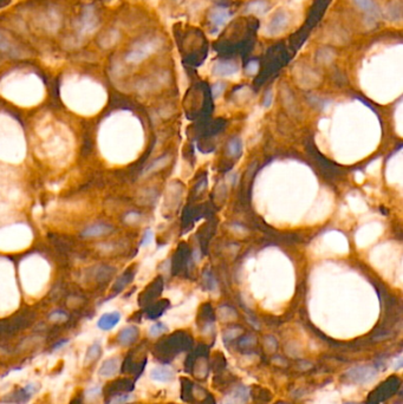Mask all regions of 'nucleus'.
Here are the masks:
<instances>
[{
	"label": "nucleus",
	"mask_w": 403,
	"mask_h": 404,
	"mask_svg": "<svg viewBox=\"0 0 403 404\" xmlns=\"http://www.w3.org/2000/svg\"><path fill=\"white\" fill-rule=\"evenodd\" d=\"M376 373H377V370L372 366H357V368L350 369L347 373V376L349 379H351L355 383L363 384L371 381L376 376Z\"/></svg>",
	"instance_id": "1"
},
{
	"label": "nucleus",
	"mask_w": 403,
	"mask_h": 404,
	"mask_svg": "<svg viewBox=\"0 0 403 404\" xmlns=\"http://www.w3.org/2000/svg\"><path fill=\"white\" fill-rule=\"evenodd\" d=\"M155 47L156 44L154 42L141 43L137 47H132V50L127 55V62H129V63H140L143 59L147 58L155 50Z\"/></svg>",
	"instance_id": "2"
},
{
	"label": "nucleus",
	"mask_w": 403,
	"mask_h": 404,
	"mask_svg": "<svg viewBox=\"0 0 403 404\" xmlns=\"http://www.w3.org/2000/svg\"><path fill=\"white\" fill-rule=\"evenodd\" d=\"M288 24H289L288 13L284 12V11H278V12L271 18V20L269 21V25H267L269 33L279 34L280 32H283L284 30L286 29Z\"/></svg>",
	"instance_id": "3"
},
{
	"label": "nucleus",
	"mask_w": 403,
	"mask_h": 404,
	"mask_svg": "<svg viewBox=\"0 0 403 404\" xmlns=\"http://www.w3.org/2000/svg\"><path fill=\"white\" fill-rule=\"evenodd\" d=\"M121 319V314L118 312H110V313H104L103 316L97 322V326L103 331H109L113 327H115L118 324Z\"/></svg>",
	"instance_id": "4"
},
{
	"label": "nucleus",
	"mask_w": 403,
	"mask_h": 404,
	"mask_svg": "<svg viewBox=\"0 0 403 404\" xmlns=\"http://www.w3.org/2000/svg\"><path fill=\"white\" fill-rule=\"evenodd\" d=\"M210 19L215 26H223L229 19V12L225 7H215L210 11Z\"/></svg>",
	"instance_id": "5"
},
{
	"label": "nucleus",
	"mask_w": 403,
	"mask_h": 404,
	"mask_svg": "<svg viewBox=\"0 0 403 404\" xmlns=\"http://www.w3.org/2000/svg\"><path fill=\"white\" fill-rule=\"evenodd\" d=\"M351 1L369 17L376 18L378 16V9L374 0H351Z\"/></svg>",
	"instance_id": "6"
},
{
	"label": "nucleus",
	"mask_w": 403,
	"mask_h": 404,
	"mask_svg": "<svg viewBox=\"0 0 403 404\" xmlns=\"http://www.w3.org/2000/svg\"><path fill=\"white\" fill-rule=\"evenodd\" d=\"M269 2L266 0H252L246 5L245 11L247 13H253V15H265L269 11Z\"/></svg>",
	"instance_id": "7"
},
{
	"label": "nucleus",
	"mask_w": 403,
	"mask_h": 404,
	"mask_svg": "<svg viewBox=\"0 0 403 404\" xmlns=\"http://www.w3.org/2000/svg\"><path fill=\"white\" fill-rule=\"evenodd\" d=\"M151 378L159 382H169L174 378V373L169 368H155L150 373Z\"/></svg>",
	"instance_id": "8"
},
{
	"label": "nucleus",
	"mask_w": 403,
	"mask_h": 404,
	"mask_svg": "<svg viewBox=\"0 0 403 404\" xmlns=\"http://www.w3.org/2000/svg\"><path fill=\"white\" fill-rule=\"evenodd\" d=\"M96 18H95L94 11L90 7H85L84 15L82 17V28L85 32H93L96 28Z\"/></svg>",
	"instance_id": "9"
},
{
	"label": "nucleus",
	"mask_w": 403,
	"mask_h": 404,
	"mask_svg": "<svg viewBox=\"0 0 403 404\" xmlns=\"http://www.w3.org/2000/svg\"><path fill=\"white\" fill-rule=\"evenodd\" d=\"M137 335H139V331H137L136 327H127L120 332L118 341H120L122 345H129L132 342H135V339L137 338Z\"/></svg>",
	"instance_id": "10"
},
{
	"label": "nucleus",
	"mask_w": 403,
	"mask_h": 404,
	"mask_svg": "<svg viewBox=\"0 0 403 404\" xmlns=\"http://www.w3.org/2000/svg\"><path fill=\"white\" fill-rule=\"evenodd\" d=\"M110 230H112L110 226L105 225V223H96V225H93L86 228V230L83 232V235L88 236V238H90V236H99L103 235V234L109 233Z\"/></svg>",
	"instance_id": "11"
},
{
	"label": "nucleus",
	"mask_w": 403,
	"mask_h": 404,
	"mask_svg": "<svg viewBox=\"0 0 403 404\" xmlns=\"http://www.w3.org/2000/svg\"><path fill=\"white\" fill-rule=\"evenodd\" d=\"M118 370V362L116 359H108L103 363V365L99 369V376L102 377H112L117 373Z\"/></svg>",
	"instance_id": "12"
},
{
	"label": "nucleus",
	"mask_w": 403,
	"mask_h": 404,
	"mask_svg": "<svg viewBox=\"0 0 403 404\" xmlns=\"http://www.w3.org/2000/svg\"><path fill=\"white\" fill-rule=\"evenodd\" d=\"M237 69L238 65L234 62H221V63H218L215 65V72L220 75L232 74V72L237 71Z\"/></svg>",
	"instance_id": "13"
},
{
	"label": "nucleus",
	"mask_w": 403,
	"mask_h": 404,
	"mask_svg": "<svg viewBox=\"0 0 403 404\" xmlns=\"http://www.w3.org/2000/svg\"><path fill=\"white\" fill-rule=\"evenodd\" d=\"M99 351H101V349H99L98 344H94V345L88 350V352H86V363L93 362L95 358L98 357Z\"/></svg>",
	"instance_id": "14"
},
{
	"label": "nucleus",
	"mask_w": 403,
	"mask_h": 404,
	"mask_svg": "<svg viewBox=\"0 0 403 404\" xmlns=\"http://www.w3.org/2000/svg\"><path fill=\"white\" fill-rule=\"evenodd\" d=\"M11 48L9 40L5 38L1 33H0V51H9Z\"/></svg>",
	"instance_id": "15"
},
{
	"label": "nucleus",
	"mask_w": 403,
	"mask_h": 404,
	"mask_svg": "<svg viewBox=\"0 0 403 404\" xmlns=\"http://www.w3.org/2000/svg\"><path fill=\"white\" fill-rule=\"evenodd\" d=\"M162 328H163V326H162L161 324H158V325H154L153 327L150 328V335L151 336H159L160 333L162 332Z\"/></svg>",
	"instance_id": "16"
},
{
	"label": "nucleus",
	"mask_w": 403,
	"mask_h": 404,
	"mask_svg": "<svg viewBox=\"0 0 403 404\" xmlns=\"http://www.w3.org/2000/svg\"><path fill=\"white\" fill-rule=\"evenodd\" d=\"M345 404H358V403H354V402H348V403H345Z\"/></svg>",
	"instance_id": "17"
}]
</instances>
